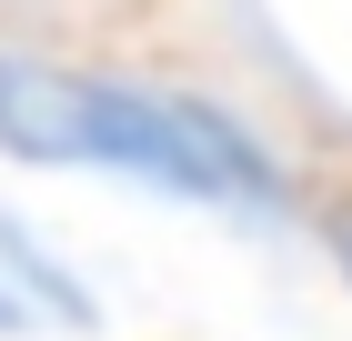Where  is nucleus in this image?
I'll use <instances>...</instances> for the list:
<instances>
[{
  "instance_id": "obj_1",
  "label": "nucleus",
  "mask_w": 352,
  "mask_h": 341,
  "mask_svg": "<svg viewBox=\"0 0 352 341\" xmlns=\"http://www.w3.org/2000/svg\"><path fill=\"white\" fill-rule=\"evenodd\" d=\"M0 161L30 171H121L191 211H282L292 171L252 121H232L201 91L121 71H71V60L0 51Z\"/></svg>"
},
{
  "instance_id": "obj_2",
  "label": "nucleus",
  "mask_w": 352,
  "mask_h": 341,
  "mask_svg": "<svg viewBox=\"0 0 352 341\" xmlns=\"http://www.w3.org/2000/svg\"><path fill=\"white\" fill-rule=\"evenodd\" d=\"M0 281L21 291V311H30V321H60V331H91V321H101V291L60 261L30 221H10V211H0Z\"/></svg>"
},
{
  "instance_id": "obj_3",
  "label": "nucleus",
  "mask_w": 352,
  "mask_h": 341,
  "mask_svg": "<svg viewBox=\"0 0 352 341\" xmlns=\"http://www.w3.org/2000/svg\"><path fill=\"white\" fill-rule=\"evenodd\" d=\"M10 331H30V311H21V291L0 281V341H10Z\"/></svg>"
},
{
  "instance_id": "obj_4",
  "label": "nucleus",
  "mask_w": 352,
  "mask_h": 341,
  "mask_svg": "<svg viewBox=\"0 0 352 341\" xmlns=\"http://www.w3.org/2000/svg\"><path fill=\"white\" fill-rule=\"evenodd\" d=\"M332 261H342V281H352V211H332Z\"/></svg>"
}]
</instances>
